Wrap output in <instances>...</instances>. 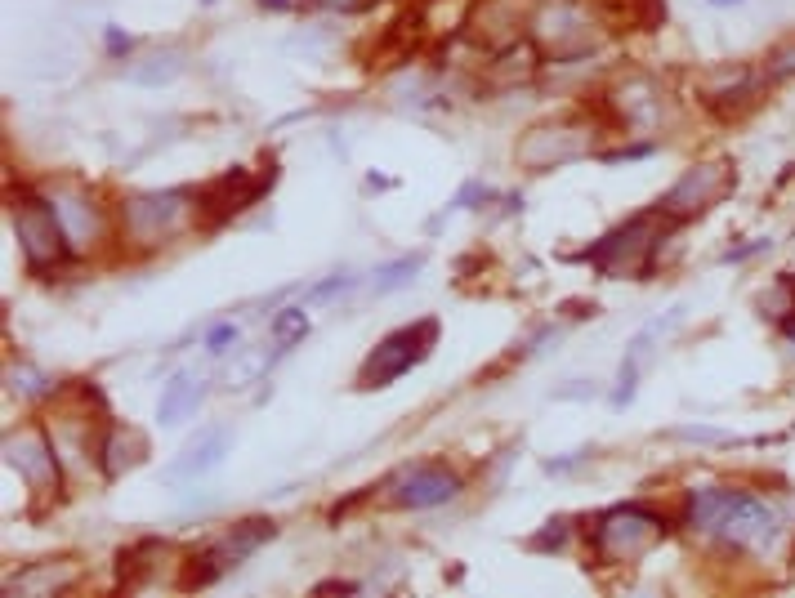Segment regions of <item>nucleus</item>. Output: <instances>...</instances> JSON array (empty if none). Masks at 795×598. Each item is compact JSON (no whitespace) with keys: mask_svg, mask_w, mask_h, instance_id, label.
Returning <instances> with one entry per match:
<instances>
[{"mask_svg":"<svg viewBox=\"0 0 795 598\" xmlns=\"http://www.w3.org/2000/svg\"><path fill=\"white\" fill-rule=\"evenodd\" d=\"M711 9H737V5H746V0H706Z\"/></svg>","mask_w":795,"mask_h":598,"instance_id":"obj_45","label":"nucleus"},{"mask_svg":"<svg viewBox=\"0 0 795 598\" xmlns=\"http://www.w3.org/2000/svg\"><path fill=\"white\" fill-rule=\"evenodd\" d=\"M282 344H251V349H233L228 353V366H224V384L228 389H246V384H264L268 366L282 358Z\"/></svg>","mask_w":795,"mask_h":598,"instance_id":"obj_24","label":"nucleus"},{"mask_svg":"<svg viewBox=\"0 0 795 598\" xmlns=\"http://www.w3.org/2000/svg\"><path fill=\"white\" fill-rule=\"evenodd\" d=\"M425 268V250H411V255H398L389 259V264H380L376 273H371V299H385L402 291V286H411V277Z\"/></svg>","mask_w":795,"mask_h":598,"instance_id":"obj_26","label":"nucleus"},{"mask_svg":"<svg viewBox=\"0 0 795 598\" xmlns=\"http://www.w3.org/2000/svg\"><path fill=\"white\" fill-rule=\"evenodd\" d=\"M50 197L54 215L63 224V237L72 246V259H90L117 237V215H108V206H99L85 183H72V179H54L50 188H41Z\"/></svg>","mask_w":795,"mask_h":598,"instance_id":"obj_8","label":"nucleus"},{"mask_svg":"<svg viewBox=\"0 0 795 598\" xmlns=\"http://www.w3.org/2000/svg\"><path fill=\"white\" fill-rule=\"evenodd\" d=\"M353 286H358V277H353V268H335L331 277H322L318 286H309V295H304V304H331V299L349 295Z\"/></svg>","mask_w":795,"mask_h":598,"instance_id":"obj_29","label":"nucleus"},{"mask_svg":"<svg viewBox=\"0 0 795 598\" xmlns=\"http://www.w3.org/2000/svg\"><path fill=\"white\" fill-rule=\"evenodd\" d=\"M657 152V139H644V143H630V148H617V152H599L603 166H617V161H644Z\"/></svg>","mask_w":795,"mask_h":598,"instance_id":"obj_36","label":"nucleus"},{"mask_svg":"<svg viewBox=\"0 0 795 598\" xmlns=\"http://www.w3.org/2000/svg\"><path fill=\"white\" fill-rule=\"evenodd\" d=\"M166 554H170V545H166V540H157V536L134 540V545H126L117 554V581L126 585V590H134V585H143V576L157 572Z\"/></svg>","mask_w":795,"mask_h":598,"instance_id":"obj_25","label":"nucleus"},{"mask_svg":"<svg viewBox=\"0 0 795 598\" xmlns=\"http://www.w3.org/2000/svg\"><path fill=\"white\" fill-rule=\"evenodd\" d=\"M9 228H14V241L32 273H54L59 264L72 259V246H67L63 224L45 192L18 188V197L9 201Z\"/></svg>","mask_w":795,"mask_h":598,"instance_id":"obj_7","label":"nucleus"},{"mask_svg":"<svg viewBox=\"0 0 795 598\" xmlns=\"http://www.w3.org/2000/svg\"><path fill=\"white\" fill-rule=\"evenodd\" d=\"M733 183H737V175L729 161H697V166H688L684 175L657 197V210H662L670 224H688V219L706 215L711 206H720L733 192Z\"/></svg>","mask_w":795,"mask_h":598,"instance_id":"obj_11","label":"nucleus"},{"mask_svg":"<svg viewBox=\"0 0 795 598\" xmlns=\"http://www.w3.org/2000/svg\"><path fill=\"white\" fill-rule=\"evenodd\" d=\"M277 536V523L273 518H246V523L228 527L219 540H210V545H201L193 558H188V572H184V590H201V585H215L224 572H233V567H242L246 558L255 554L260 545Z\"/></svg>","mask_w":795,"mask_h":598,"instance_id":"obj_9","label":"nucleus"},{"mask_svg":"<svg viewBox=\"0 0 795 598\" xmlns=\"http://www.w3.org/2000/svg\"><path fill=\"white\" fill-rule=\"evenodd\" d=\"M670 438L702 442V447H733V442H737L729 429H715V424H679V429H670Z\"/></svg>","mask_w":795,"mask_h":598,"instance_id":"obj_30","label":"nucleus"},{"mask_svg":"<svg viewBox=\"0 0 795 598\" xmlns=\"http://www.w3.org/2000/svg\"><path fill=\"white\" fill-rule=\"evenodd\" d=\"M255 5H260L264 14H286V9H295V0H255Z\"/></svg>","mask_w":795,"mask_h":598,"instance_id":"obj_42","label":"nucleus"},{"mask_svg":"<svg viewBox=\"0 0 795 598\" xmlns=\"http://www.w3.org/2000/svg\"><path fill=\"white\" fill-rule=\"evenodd\" d=\"M206 398V384H201L197 371H175L166 384H161V398H157V424L161 429H175V424L193 420V411Z\"/></svg>","mask_w":795,"mask_h":598,"instance_id":"obj_22","label":"nucleus"},{"mask_svg":"<svg viewBox=\"0 0 795 598\" xmlns=\"http://www.w3.org/2000/svg\"><path fill=\"white\" fill-rule=\"evenodd\" d=\"M595 139H599V130L586 117L541 121L519 134V143H514V166L528 170V175H550V170H559V166L586 161L590 152H595Z\"/></svg>","mask_w":795,"mask_h":598,"instance_id":"obj_6","label":"nucleus"},{"mask_svg":"<svg viewBox=\"0 0 795 598\" xmlns=\"http://www.w3.org/2000/svg\"><path fill=\"white\" fill-rule=\"evenodd\" d=\"M268 183L273 175H251V170H228V175L210 179L206 188H197V206H201V219L206 224H224V219L242 215L246 206H255V201L268 192Z\"/></svg>","mask_w":795,"mask_h":598,"instance_id":"obj_18","label":"nucleus"},{"mask_svg":"<svg viewBox=\"0 0 795 598\" xmlns=\"http://www.w3.org/2000/svg\"><path fill=\"white\" fill-rule=\"evenodd\" d=\"M237 340H242V326L237 322H210V331H206V353L210 358H228V353L237 349Z\"/></svg>","mask_w":795,"mask_h":598,"instance_id":"obj_33","label":"nucleus"},{"mask_svg":"<svg viewBox=\"0 0 795 598\" xmlns=\"http://www.w3.org/2000/svg\"><path fill=\"white\" fill-rule=\"evenodd\" d=\"M586 460H590V451H568V456H559V460H545V474L563 478V474H572V469H581Z\"/></svg>","mask_w":795,"mask_h":598,"instance_id":"obj_39","label":"nucleus"},{"mask_svg":"<svg viewBox=\"0 0 795 598\" xmlns=\"http://www.w3.org/2000/svg\"><path fill=\"white\" fill-rule=\"evenodd\" d=\"M603 103H608V117H612L617 130L644 134V139H657V130L670 121L666 90L648 72L617 76V81L608 85V94H603Z\"/></svg>","mask_w":795,"mask_h":598,"instance_id":"obj_10","label":"nucleus"},{"mask_svg":"<svg viewBox=\"0 0 795 598\" xmlns=\"http://www.w3.org/2000/svg\"><path fill=\"white\" fill-rule=\"evenodd\" d=\"M568 536H572L568 518H554V523H545L541 532H536V536L528 540V545L536 549V554H545V549H550V554H554V549H563V545H568Z\"/></svg>","mask_w":795,"mask_h":598,"instance_id":"obj_34","label":"nucleus"},{"mask_svg":"<svg viewBox=\"0 0 795 598\" xmlns=\"http://www.w3.org/2000/svg\"><path fill=\"white\" fill-rule=\"evenodd\" d=\"M268 335H273V344H282V349H295V344L309 335V308L304 304L277 308L273 322H268Z\"/></svg>","mask_w":795,"mask_h":598,"instance_id":"obj_27","label":"nucleus"},{"mask_svg":"<svg viewBox=\"0 0 795 598\" xmlns=\"http://www.w3.org/2000/svg\"><path fill=\"white\" fill-rule=\"evenodd\" d=\"M228 447H233V433H228L224 424H210V429H201L197 438L188 442L184 456H179L175 465H170L161 478H166V482H193V478H206L210 469L224 465Z\"/></svg>","mask_w":795,"mask_h":598,"instance_id":"obj_19","label":"nucleus"},{"mask_svg":"<svg viewBox=\"0 0 795 598\" xmlns=\"http://www.w3.org/2000/svg\"><path fill=\"white\" fill-rule=\"evenodd\" d=\"M590 398H599L595 380H572L568 389H554V402H590Z\"/></svg>","mask_w":795,"mask_h":598,"instance_id":"obj_38","label":"nucleus"},{"mask_svg":"<svg viewBox=\"0 0 795 598\" xmlns=\"http://www.w3.org/2000/svg\"><path fill=\"white\" fill-rule=\"evenodd\" d=\"M608 41V14L599 0H532L528 45L541 63H581Z\"/></svg>","mask_w":795,"mask_h":598,"instance_id":"obj_2","label":"nucleus"},{"mask_svg":"<svg viewBox=\"0 0 795 598\" xmlns=\"http://www.w3.org/2000/svg\"><path fill=\"white\" fill-rule=\"evenodd\" d=\"M143 456H148V438H143V429H134V424H103V438H99V469L108 482L126 478L134 465H143Z\"/></svg>","mask_w":795,"mask_h":598,"instance_id":"obj_20","label":"nucleus"},{"mask_svg":"<svg viewBox=\"0 0 795 598\" xmlns=\"http://www.w3.org/2000/svg\"><path fill=\"white\" fill-rule=\"evenodd\" d=\"M528 14L532 0H478L465 27L487 54H510L528 41Z\"/></svg>","mask_w":795,"mask_h":598,"instance_id":"obj_15","label":"nucleus"},{"mask_svg":"<svg viewBox=\"0 0 795 598\" xmlns=\"http://www.w3.org/2000/svg\"><path fill=\"white\" fill-rule=\"evenodd\" d=\"M385 188H394V179H385V175H367V192H385Z\"/></svg>","mask_w":795,"mask_h":598,"instance_id":"obj_43","label":"nucleus"},{"mask_svg":"<svg viewBox=\"0 0 795 598\" xmlns=\"http://www.w3.org/2000/svg\"><path fill=\"white\" fill-rule=\"evenodd\" d=\"M201 5H219V0H201Z\"/></svg>","mask_w":795,"mask_h":598,"instance_id":"obj_46","label":"nucleus"},{"mask_svg":"<svg viewBox=\"0 0 795 598\" xmlns=\"http://www.w3.org/2000/svg\"><path fill=\"white\" fill-rule=\"evenodd\" d=\"M684 313H688V304H675V308H666L662 317H653V322H644L635 331V340L626 344V353H621V366H617V389L608 393V402L612 407H630L635 402V393H639V375H644V366H648V358H653V349L666 340L670 331H675L679 322H684Z\"/></svg>","mask_w":795,"mask_h":598,"instance_id":"obj_16","label":"nucleus"},{"mask_svg":"<svg viewBox=\"0 0 795 598\" xmlns=\"http://www.w3.org/2000/svg\"><path fill=\"white\" fill-rule=\"evenodd\" d=\"M5 380H9V393L14 398H50L54 393V380L45 371H36V366H27V362H14L5 371Z\"/></svg>","mask_w":795,"mask_h":598,"instance_id":"obj_28","label":"nucleus"},{"mask_svg":"<svg viewBox=\"0 0 795 598\" xmlns=\"http://www.w3.org/2000/svg\"><path fill=\"white\" fill-rule=\"evenodd\" d=\"M331 590H340V594H358L362 585H358V581H322V585H313V594H331Z\"/></svg>","mask_w":795,"mask_h":598,"instance_id":"obj_41","label":"nucleus"},{"mask_svg":"<svg viewBox=\"0 0 795 598\" xmlns=\"http://www.w3.org/2000/svg\"><path fill=\"white\" fill-rule=\"evenodd\" d=\"M773 246V241L769 237H751V241H742V246H733V250H724V264H746V259H751V255H764V250H769Z\"/></svg>","mask_w":795,"mask_h":598,"instance_id":"obj_37","label":"nucleus"},{"mask_svg":"<svg viewBox=\"0 0 795 598\" xmlns=\"http://www.w3.org/2000/svg\"><path fill=\"white\" fill-rule=\"evenodd\" d=\"M670 219L662 210H644V215H630L621 228H612L608 237H599L590 250H581L577 259H586V264H595L603 277L612 273H639L648 277L657 264V246H662V237L670 233Z\"/></svg>","mask_w":795,"mask_h":598,"instance_id":"obj_5","label":"nucleus"},{"mask_svg":"<svg viewBox=\"0 0 795 598\" xmlns=\"http://www.w3.org/2000/svg\"><path fill=\"white\" fill-rule=\"evenodd\" d=\"M188 72V50L184 45H157V50L139 54L126 63V81L139 90H166Z\"/></svg>","mask_w":795,"mask_h":598,"instance_id":"obj_21","label":"nucleus"},{"mask_svg":"<svg viewBox=\"0 0 795 598\" xmlns=\"http://www.w3.org/2000/svg\"><path fill=\"white\" fill-rule=\"evenodd\" d=\"M0 451H5V465L14 469L36 496H59L63 491V456L45 424H18V429H9Z\"/></svg>","mask_w":795,"mask_h":598,"instance_id":"obj_12","label":"nucleus"},{"mask_svg":"<svg viewBox=\"0 0 795 598\" xmlns=\"http://www.w3.org/2000/svg\"><path fill=\"white\" fill-rule=\"evenodd\" d=\"M76 581V567L59 558V563H32L23 567L18 576H9L5 590L9 594H23V598H50V594H63L67 585Z\"/></svg>","mask_w":795,"mask_h":598,"instance_id":"obj_23","label":"nucleus"},{"mask_svg":"<svg viewBox=\"0 0 795 598\" xmlns=\"http://www.w3.org/2000/svg\"><path fill=\"white\" fill-rule=\"evenodd\" d=\"M764 90H769V81H764V67L755 63H715L697 72V99L715 117H737V112L755 108Z\"/></svg>","mask_w":795,"mask_h":598,"instance_id":"obj_14","label":"nucleus"},{"mask_svg":"<svg viewBox=\"0 0 795 598\" xmlns=\"http://www.w3.org/2000/svg\"><path fill=\"white\" fill-rule=\"evenodd\" d=\"M313 9H327V14H362V9H371L376 0H309Z\"/></svg>","mask_w":795,"mask_h":598,"instance_id":"obj_40","label":"nucleus"},{"mask_svg":"<svg viewBox=\"0 0 795 598\" xmlns=\"http://www.w3.org/2000/svg\"><path fill=\"white\" fill-rule=\"evenodd\" d=\"M684 527L702 536H720L733 549H769L782 536V514L764 496L742 487H702L688 491L684 500Z\"/></svg>","mask_w":795,"mask_h":598,"instance_id":"obj_1","label":"nucleus"},{"mask_svg":"<svg viewBox=\"0 0 795 598\" xmlns=\"http://www.w3.org/2000/svg\"><path fill=\"white\" fill-rule=\"evenodd\" d=\"M791 286H795V277H791ZM791 317H795V313H791Z\"/></svg>","mask_w":795,"mask_h":598,"instance_id":"obj_47","label":"nucleus"},{"mask_svg":"<svg viewBox=\"0 0 795 598\" xmlns=\"http://www.w3.org/2000/svg\"><path fill=\"white\" fill-rule=\"evenodd\" d=\"M519 210H523V197H519V192H510V197H505V215H519Z\"/></svg>","mask_w":795,"mask_h":598,"instance_id":"obj_44","label":"nucleus"},{"mask_svg":"<svg viewBox=\"0 0 795 598\" xmlns=\"http://www.w3.org/2000/svg\"><path fill=\"white\" fill-rule=\"evenodd\" d=\"M764 81H787V76H795V36L791 41H782V45H773L769 54H764Z\"/></svg>","mask_w":795,"mask_h":598,"instance_id":"obj_31","label":"nucleus"},{"mask_svg":"<svg viewBox=\"0 0 795 598\" xmlns=\"http://www.w3.org/2000/svg\"><path fill=\"white\" fill-rule=\"evenodd\" d=\"M492 201H496V192L487 188V183L465 179V183H461V192L452 197V206H447L443 215H456V210H483V206H492Z\"/></svg>","mask_w":795,"mask_h":598,"instance_id":"obj_32","label":"nucleus"},{"mask_svg":"<svg viewBox=\"0 0 795 598\" xmlns=\"http://www.w3.org/2000/svg\"><path fill=\"white\" fill-rule=\"evenodd\" d=\"M438 340V317H425V322L416 326H402V331L385 335V340L371 349V358L362 362L358 371V389H385V384L402 380V375L411 371V366H420L429 358V349H434Z\"/></svg>","mask_w":795,"mask_h":598,"instance_id":"obj_13","label":"nucleus"},{"mask_svg":"<svg viewBox=\"0 0 795 598\" xmlns=\"http://www.w3.org/2000/svg\"><path fill=\"white\" fill-rule=\"evenodd\" d=\"M461 491H465V478L447 465H411L389 482V500L398 509H438V505H452Z\"/></svg>","mask_w":795,"mask_h":598,"instance_id":"obj_17","label":"nucleus"},{"mask_svg":"<svg viewBox=\"0 0 795 598\" xmlns=\"http://www.w3.org/2000/svg\"><path fill=\"white\" fill-rule=\"evenodd\" d=\"M197 215H201L197 192L188 188L134 192L117 206V241L130 255H148V250H161L175 237H184Z\"/></svg>","mask_w":795,"mask_h":598,"instance_id":"obj_3","label":"nucleus"},{"mask_svg":"<svg viewBox=\"0 0 795 598\" xmlns=\"http://www.w3.org/2000/svg\"><path fill=\"white\" fill-rule=\"evenodd\" d=\"M134 36L130 32H121L117 23H108L103 27V50H108V59H117V63H130V54H134Z\"/></svg>","mask_w":795,"mask_h":598,"instance_id":"obj_35","label":"nucleus"},{"mask_svg":"<svg viewBox=\"0 0 795 598\" xmlns=\"http://www.w3.org/2000/svg\"><path fill=\"white\" fill-rule=\"evenodd\" d=\"M666 518L648 505H612L599 518H590L586 545L599 567H630L666 540Z\"/></svg>","mask_w":795,"mask_h":598,"instance_id":"obj_4","label":"nucleus"}]
</instances>
